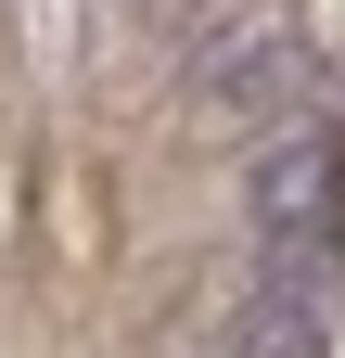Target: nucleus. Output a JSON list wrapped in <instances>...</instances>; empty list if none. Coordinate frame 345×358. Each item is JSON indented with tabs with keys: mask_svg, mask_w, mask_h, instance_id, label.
<instances>
[{
	"mask_svg": "<svg viewBox=\"0 0 345 358\" xmlns=\"http://www.w3.org/2000/svg\"><path fill=\"white\" fill-rule=\"evenodd\" d=\"M243 358H332V307H320V268H256L243 282V320H230Z\"/></svg>",
	"mask_w": 345,
	"mask_h": 358,
	"instance_id": "3",
	"label": "nucleus"
},
{
	"mask_svg": "<svg viewBox=\"0 0 345 358\" xmlns=\"http://www.w3.org/2000/svg\"><path fill=\"white\" fill-rule=\"evenodd\" d=\"M243 217H256V243H269L281 268H332L345 256V141L320 115L243 154Z\"/></svg>",
	"mask_w": 345,
	"mask_h": 358,
	"instance_id": "1",
	"label": "nucleus"
},
{
	"mask_svg": "<svg viewBox=\"0 0 345 358\" xmlns=\"http://www.w3.org/2000/svg\"><path fill=\"white\" fill-rule=\"evenodd\" d=\"M205 103L256 115V141H281V128H307V52H294L281 26H256V38H230V52H205Z\"/></svg>",
	"mask_w": 345,
	"mask_h": 358,
	"instance_id": "2",
	"label": "nucleus"
}]
</instances>
